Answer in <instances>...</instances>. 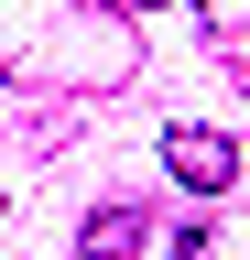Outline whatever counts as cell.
<instances>
[{"instance_id":"obj_3","label":"cell","mask_w":250,"mask_h":260,"mask_svg":"<svg viewBox=\"0 0 250 260\" xmlns=\"http://www.w3.org/2000/svg\"><path fill=\"white\" fill-rule=\"evenodd\" d=\"M76 260H142V206H98L76 228Z\"/></svg>"},{"instance_id":"obj_1","label":"cell","mask_w":250,"mask_h":260,"mask_svg":"<svg viewBox=\"0 0 250 260\" xmlns=\"http://www.w3.org/2000/svg\"><path fill=\"white\" fill-rule=\"evenodd\" d=\"M142 76V32L109 0H0V87L33 98H109Z\"/></svg>"},{"instance_id":"obj_2","label":"cell","mask_w":250,"mask_h":260,"mask_svg":"<svg viewBox=\"0 0 250 260\" xmlns=\"http://www.w3.org/2000/svg\"><path fill=\"white\" fill-rule=\"evenodd\" d=\"M163 174H174L185 195H229V184H239V141L207 130V119H185V130H163Z\"/></svg>"},{"instance_id":"obj_7","label":"cell","mask_w":250,"mask_h":260,"mask_svg":"<svg viewBox=\"0 0 250 260\" xmlns=\"http://www.w3.org/2000/svg\"><path fill=\"white\" fill-rule=\"evenodd\" d=\"M131 11H163V0H131Z\"/></svg>"},{"instance_id":"obj_5","label":"cell","mask_w":250,"mask_h":260,"mask_svg":"<svg viewBox=\"0 0 250 260\" xmlns=\"http://www.w3.org/2000/svg\"><path fill=\"white\" fill-rule=\"evenodd\" d=\"M174 260H217L207 249V217H174Z\"/></svg>"},{"instance_id":"obj_6","label":"cell","mask_w":250,"mask_h":260,"mask_svg":"<svg viewBox=\"0 0 250 260\" xmlns=\"http://www.w3.org/2000/svg\"><path fill=\"white\" fill-rule=\"evenodd\" d=\"M229 76H239V87H250V54H229Z\"/></svg>"},{"instance_id":"obj_4","label":"cell","mask_w":250,"mask_h":260,"mask_svg":"<svg viewBox=\"0 0 250 260\" xmlns=\"http://www.w3.org/2000/svg\"><path fill=\"white\" fill-rule=\"evenodd\" d=\"M196 22H207L217 65H229V54H250V0H196Z\"/></svg>"}]
</instances>
